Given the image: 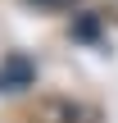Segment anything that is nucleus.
Wrapping results in <instances>:
<instances>
[{
  "label": "nucleus",
  "instance_id": "obj_1",
  "mask_svg": "<svg viewBox=\"0 0 118 123\" xmlns=\"http://www.w3.org/2000/svg\"><path fill=\"white\" fill-rule=\"evenodd\" d=\"M32 82H36V64H32L23 50H14V55L0 59V91H23V87H32Z\"/></svg>",
  "mask_w": 118,
  "mask_h": 123
},
{
  "label": "nucleus",
  "instance_id": "obj_2",
  "mask_svg": "<svg viewBox=\"0 0 118 123\" xmlns=\"http://www.w3.org/2000/svg\"><path fill=\"white\" fill-rule=\"evenodd\" d=\"M41 119H50V123H77V110H73V105H59V100H45V105H41Z\"/></svg>",
  "mask_w": 118,
  "mask_h": 123
},
{
  "label": "nucleus",
  "instance_id": "obj_3",
  "mask_svg": "<svg viewBox=\"0 0 118 123\" xmlns=\"http://www.w3.org/2000/svg\"><path fill=\"white\" fill-rule=\"evenodd\" d=\"M77 37H96V18H82L77 23Z\"/></svg>",
  "mask_w": 118,
  "mask_h": 123
},
{
  "label": "nucleus",
  "instance_id": "obj_4",
  "mask_svg": "<svg viewBox=\"0 0 118 123\" xmlns=\"http://www.w3.org/2000/svg\"><path fill=\"white\" fill-rule=\"evenodd\" d=\"M32 5H50L55 9V5H73V0H32Z\"/></svg>",
  "mask_w": 118,
  "mask_h": 123
}]
</instances>
